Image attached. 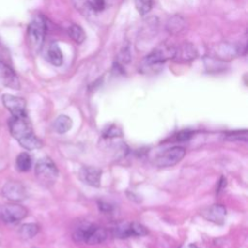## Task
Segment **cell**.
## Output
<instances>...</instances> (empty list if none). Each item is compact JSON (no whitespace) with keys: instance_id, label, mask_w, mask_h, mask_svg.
Listing matches in <instances>:
<instances>
[{"instance_id":"6da1fadb","label":"cell","mask_w":248,"mask_h":248,"mask_svg":"<svg viewBox=\"0 0 248 248\" xmlns=\"http://www.w3.org/2000/svg\"><path fill=\"white\" fill-rule=\"evenodd\" d=\"M9 128L12 136L18 143L27 150L38 149L43 146V142L33 132L31 122L27 113L20 115H12L9 120Z\"/></svg>"},{"instance_id":"7a4b0ae2","label":"cell","mask_w":248,"mask_h":248,"mask_svg":"<svg viewBox=\"0 0 248 248\" xmlns=\"http://www.w3.org/2000/svg\"><path fill=\"white\" fill-rule=\"evenodd\" d=\"M175 53V46L163 44L151 52H149L141 61L139 71L142 74H155L160 71L162 65L168 61L172 60Z\"/></svg>"},{"instance_id":"3957f363","label":"cell","mask_w":248,"mask_h":248,"mask_svg":"<svg viewBox=\"0 0 248 248\" xmlns=\"http://www.w3.org/2000/svg\"><path fill=\"white\" fill-rule=\"evenodd\" d=\"M72 237L77 243L95 245L107 239L108 232L105 228L95 224H83L75 230Z\"/></svg>"},{"instance_id":"277c9868","label":"cell","mask_w":248,"mask_h":248,"mask_svg":"<svg viewBox=\"0 0 248 248\" xmlns=\"http://www.w3.org/2000/svg\"><path fill=\"white\" fill-rule=\"evenodd\" d=\"M46 33V22L42 16H36L27 28V43L30 50L37 53L41 50Z\"/></svg>"},{"instance_id":"5b68a950","label":"cell","mask_w":248,"mask_h":248,"mask_svg":"<svg viewBox=\"0 0 248 248\" xmlns=\"http://www.w3.org/2000/svg\"><path fill=\"white\" fill-rule=\"evenodd\" d=\"M58 169L50 158L40 159L35 166V174L38 180L45 186L52 185L58 177Z\"/></svg>"},{"instance_id":"8992f818","label":"cell","mask_w":248,"mask_h":248,"mask_svg":"<svg viewBox=\"0 0 248 248\" xmlns=\"http://www.w3.org/2000/svg\"><path fill=\"white\" fill-rule=\"evenodd\" d=\"M186 150L182 146H172L160 153L154 160V165L159 168L171 167L177 164L185 156Z\"/></svg>"},{"instance_id":"52a82bcc","label":"cell","mask_w":248,"mask_h":248,"mask_svg":"<svg viewBox=\"0 0 248 248\" xmlns=\"http://www.w3.org/2000/svg\"><path fill=\"white\" fill-rule=\"evenodd\" d=\"M113 236L117 238H127L131 236H142L148 233L146 228L138 222H122L116 224L112 230Z\"/></svg>"},{"instance_id":"ba28073f","label":"cell","mask_w":248,"mask_h":248,"mask_svg":"<svg viewBox=\"0 0 248 248\" xmlns=\"http://www.w3.org/2000/svg\"><path fill=\"white\" fill-rule=\"evenodd\" d=\"M28 214L27 209L20 204H6L0 208V219L5 223H16Z\"/></svg>"},{"instance_id":"9c48e42d","label":"cell","mask_w":248,"mask_h":248,"mask_svg":"<svg viewBox=\"0 0 248 248\" xmlns=\"http://www.w3.org/2000/svg\"><path fill=\"white\" fill-rule=\"evenodd\" d=\"M2 195L12 202H21L26 199L25 187L17 181H9L2 187Z\"/></svg>"},{"instance_id":"30bf717a","label":"cell","mask_w":248,"mask_h":248,"mask_svg":"<svg viewBox=\"0 0 248 248\" xmlns=\"http://www.w3.org/2000/svg\"><path fill=\"white\" fill-rule=\"evenodd\" d=\"M0 82L9 88L17 90L20 88L19 79L16 72L5 62L0 60Z\"/></svg>"},{"instance_id":"8fae6325","label":"cell","mask_w":248,"mask_h":248,"mask_svg":"<svg viewBox=\"0 0 248 248\" xmlns=\"http://www.w3.org/2000/svg\"><path fill=\"white\" fill-rule=\"evenodd\" d=\"M2 103L10 110L12 115H20L26 113V102L23 98L11 94L2 96Z\"/></svg>"},{"instance_id":"7c38bea8","label":"cell","mask_w":248,"mask_h":248,"mask_svg":"<svg viewBox=\"0 0 248 248\" xmlns=\"http://www.w3.org/2000/svg\"><path fill=\"white\" fill-rule=\"evenodd\" d=\"M102 170L91 166H84L78 171L79 179L86 185L92 187H99L101 183Z\"/></svg>"},{"instance_id":"4fadbf2b","label":"cell","mask_w":248,"mask_h":248,"mask_svg":"<svg viewBox=\"0 0 248 248\" xmlns=\"http://www.w3.org/2000/svg\"><path fill=\"white\" fill-rule=\"evenodd\" d=\"M198 56V51L195 46L191 43H182L175 46V53L173 56L176 62H189L194 60Z\"/></svg>"},{"instance_id":"5bb4252c","label":"cell","mask_w":248,"mask_h":248,"mask_svg":"<svg viewBox=\"0 0 248 248\" xmlns=\"http://www.w3.org/2000/svg\"><path fill=\"white\" fill-rule=\"evenodd\" d=\"M202 215L208 221L215 224H223L227 215L226 207L223 204H212L202 211Z\"/></svg>"},{"instance_id":"9a60e30c","label":"cell","mask_w":248,"mask_h":248,"mask_svg":"<svg viewBox=\"0 0 248 248\" xmlns=\"http://www.w3.org/2000/svg\"><path fill=\"white\" fill-rule=\"evenodd\" d=\"M241 46H235L234 45L230 44H222L217 46V50L215 51L216 58L222 60V62L234 58L236 55L241 54Z\"/></svg>"},{"instance_id":"2e32d148","label":"cell","mask_w":248,"mask_h":248,"mask_svg":"<svg viewBox=\"0 0 248 248\" xmlns=\"http://www.w3.org/2000/svg\"><path fill=\"white\" fill-rule=\"evenodd\" d=\"M46 58L53 66H61L63 64V54L57 44L52 43L46 52Z\"/></svg>"},{"instance_id":"e0dca14e","label":"cell","mask_w":248,"mask_h":248,"mask_svg":"<svg viewBox=\"0 0 248 248\" xmlns=\"http://www.w3.org/2000/svg\"><path fill=\"white\" fill-rule=\"evenodd\" d=\"M185 27V20L180 16H173L169 18L167 22V30L173 35L180 33Z\"/></svg>"},{"instance_id":"ac0fdd59","label":"cell","mask_w":248,"mask_h":248,"mask_svg":"<svg viewBox=\"0 0 248 248\" xmlns=\"http://www.w3.org/2000/svg\"><path fill=\"white\" fill-rule=\"evenodd\" d=\"M72 125H73L72 119L68 115L61 114L55 119L53 123V128L57 133L65 134L72 128Z\"/></svg>"},{"instance_id":"d6986e66","label":"cell","mask_w":248,"mask_h":248,"mask_svg":"<svg viewBox=\"0 0 248 248\" xmlns=\"http://www.w3.org/2000/svg\"><path fill=\"white\" fill-rule=\"evenodd\" d=\"M39 232V226L35 223L23 224L19 229V234L24 239H30Z\"/></svg>"},{"instance_id":"ffe728a7","label":"cell","mask_w":248,"mask_h":248,"mask_svg":"<svg viewBox=\"0 0 248 248\" xmlns=\"http://www.w3.org/2000/svg\"><path fill=\"white\" fill-rule=\"evenodd\" d=\"M16 168L20 171H28L32 166V159L27 152H22L16 157Z\"/></svg>"},{"instance_id":"44dd1931","label":"cell","mask_w":248,"mask_h":248,"mask_svg":"<svg viewBox=\"0 0 248 248\" xmlns=\"http://www.w3.org/2000/svg\"><path fill=\"white\" fill-rule=\"evenodd\" d=\"M68 34L70 38L77 44H81L85 40V33L83 29L78 24H72L68 28Z\"/></svg>"},{"instance_id":"7402d4cb","label":"cell","mask_w":248,"mask_h":248,"mask_svg":"<svg viewBox=\"0 0 248 248\" xmlns=\"http://www.w3.org/2000/svg\"><path fill=\"white\" fill-rule=\"evenodd\" d=\"M135 7L140 15L144 16L148 14L153 6V0H134Z\"/></svg>"},{"instance_id":"603a6c76","label":"cell","mask_w":248,"mask_h":248,"mask_svg":"<svg viewBox=\"0 0 248 248\" xmlns=\"http://www.w3.org/2000/svg\"><path fill=\"white\" fill-rule=\"evenodd\" d=\"M246 138H247V131L246 130H242V131H235L230 135L227 136V139L230 140H244L246 141Z\"/></svg>"},{"instance_id":"cb8c5ba5","label":"cell","mask_w":248,"mask_h":248,"mask_svg":"<svg viewBox=\"0 0 248 248\" xmlns=\"http://www.w3.org/2000/svg\"><path fill=\"white\" fill-rule=\"evenodd\" d=\"M106 6L105 0H92L91 2H89V7L93 10V11H102L104 10Z\"/></svg>"},{"instance_id":"d4e9b609","label":"cell","mask_w":248,"mask_h":248,"mask_svg":"<svg viewBox=\"0 0 248 248\" xmlns=\"http://www.w3.org/2000/svg\"><path fill=\"white\" fill-rule=\"evenodd\" d=\"M191 137V133L189 131H183V132H180L177 136V140H185L187 139H189Z\"/></svg>"},{"instance_id":"484cf974","label":"cell","mask_w":248,"mask_h":248,"mask_svg":"<svg viewBox=\"0 0 248 248\" xmlns=\"http://www.w3.org/2000/svg\"><path fill=\"white\" fill-rule=\"evenodd\" d=\"M181 248H199L196 244H193V243H190V244H188V245H186V246H182Z\"/></svg>"}]
</instances>
